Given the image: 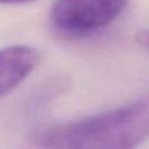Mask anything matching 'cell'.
<instances>
[{"label":"cell","mask_w":149,"mask_h":149,"mask_svg":"<svg viewBox=\"0 0 149 149\" xmlns=\"http://www.w3.org/2000/svg\"><path fill=\"white\" fill-rule=\"evenodd\" d=\"M32 0H0L2 5H22V3H28Z\"/></svg>","instance_id":"obj_4"},{"label":"cell","mask_w":149,"mask_h":149,"mask_svg":"<svg viewBox=\"0 0 149 149\" xmlns=\"http://www.w3.org/2000/svg\"><path fill=\"white\" fill-rule=\"evenodd\" d=\"M127 3L129 0H56L50 9V22L60 35L79 38L111 25Z\"/></svg>","instance_id":"obj_2"},{"label":"cell","mask_w":149,"mask_h":149,"mask_svg":"<svg viewBox=\"0 0 149 149\" xmlns=\"http://www.w3.org/2000/svg\"><path fill=\"white\" fill-rule=\"evenodd\" d=\"M40 63V53L29 45H8L0 50V98L18 88Z\"/></svg>","instance_id":"obj_3"},{"label":"cell","mask_w":149,"mask_h":149,"mask_svg":"<svg viewBox=\"0 0 149 149\" xmlns=\"http://www.w3.org/2000/svg\"><path fill=\"white\" fill-rule=\"evenodd\" d=\"M149 137V94L121 107L51 126L42 149H136Z\"/></svg>","instance_id":"obj_1"}]
</instances>
